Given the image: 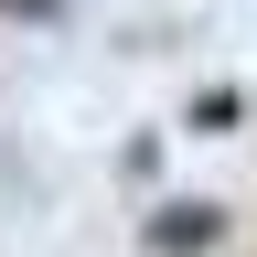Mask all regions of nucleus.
<instances>
[{"instance_id": "nucleus-1", "label": "nucleus", "mask_w": 257, "mask_h": 257, "mask_svg": "<svg viewBox=\"0 0 257 257\" xmlns=\"http://www.w3.org/2000/svg\"><path fill=\"white\" fill-rule=\"evenodd\" d=\"M214 236H225V214H214V204H161V214L140 225V246H150V257H204Z\"/></svg>"}, {"instance_id": "nucleus-2", "label": "nucleus", "mask_w": 257, "mask_h": 257, "mask_svg": "<svg viewBox=\"0 0 257 257\" xmlns=\"http://www.w3.org/2000/svg\"><path fill=\"white\" fill-rule=\"evenodd\" d=\"M75 0H0V22H64Z\"/></svg>"}]
</instances>
